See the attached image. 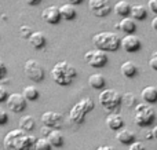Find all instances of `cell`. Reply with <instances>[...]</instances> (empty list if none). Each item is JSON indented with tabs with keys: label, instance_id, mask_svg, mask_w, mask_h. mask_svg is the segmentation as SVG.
<instances>
[{
	"label": "cell",
	"instance_id": "cell-1",
	"mask_svg": "<svg viewBox=\"0 0 157 150\" xmlns=\"http://www.w3.org/2000/svg\"><path fill=\"white\" fill-rule=\"evenodd\" d=\"M36 138L19 128L11 129L4 135V150H35Z\"/></svg>",
	"mask_w": 157,
	"mask_h": 150
},
{
	"label": "cell",
	"instance_id": "cell-2",
	"mask_svg": "<svg viewBox=\"0 0 157 150\" xmlns=\"http://www.w3.org/2000/svg\"><path fill=\"white\" fill-rule=\"evenodd\" d=\"M51 76H52V80L58 85H69L76 79L77 70L73 65H71L66 61H59V62H57L52 66Z\"/></svg>",
	"mask_w": 157,
	"mask_h": 150
},
{
	"label": "cell",
	"instance_id": "cell-3",
	"mask_svg": "<svg viewBox=\"0 0 157 150\" xmlns=\"http://www.w3.org/2000/svg\"><path fill=\"white\" fill-rule=\"evenodd\" d=\"M95 48L103 52H113L120 48V37L114 32H98L92 36Z\"/></svg>",
	"mask_w": 157,
	"mask_h": 150
},
{
	"label": "cell",
	"instance_id": "cell-4",
	"mask_svg": "<svg viewBox=\"0 0 157 150\" xmlns=\"http://www.w3.org/2000/svg\"><path fill=\"white\" fill-rule=\"evenodd\" d=\"M156 120V110L152 107V105H147L145 102L136 103L135 114H134V123L141 128L150 127Z\"/></svg>",
	"mask_w": 157,
	"mask_h": 150
},
{
	"label": "cell",
	"instance_id": "cell-5",
	"mask_svg": "<svg viewBox=\"0 0 157 150\" xmlns=\"http://www.w3.org/2000/svg\"><path fill=\"white\" fill-rule=\"evenodd\" d=\"M94 109H95L94 101L87 96V98L80 99L78 102L75 103V106L72 107L71 112H69V118H71L72 123L81 124L84 121V118H86V116L90 112H92Z\"/></svg>",
	"mask_w": 157,
	"mask_h": 150
},
{
	"label": "cell",
	"instance_id": "cell-6",
	"mask_svg": "<svg viewBox=\"0 0 157 150\" xmlns=\"http://www.w3.org/2000/svg\"><path fill=\"white\" fill-rule=\"evenodd\" d=\"M98 99H99L101 106L105 110H109V112L116 110L121 105V94L117 92L116 90H112V88L101 91Z\"/></svg>",
	"mask_w": 157,
	"mask_h": 150
},
{
	"label": "cell",
	"instance_id": "cell-7",
	"mask_svg": "<svg viewBox=\"0 0 157 150\" xmlns=\"http://www.w3.org/2000/svg\"><path fill=\"white\" fill-rule=\"evenodd\" d=\"M24 72L29 80L33 83H40L44 80V69L37 61L35 59H28L24 65Z\"/></svg>",
	"mask_w": 157,
	"mask_h": 150
},
{
	"label": "cell",
	"instance_id": "cell-8",
	"mask_svg": "<svg viewBox=\"0 0 157 150\" xmlns=\"http://www.w3.org/2000/svg\"><path fill=\"white\" fill-rule=\"evenodd\" d=\"M84 61L91 68H103L108 63V55H106V52L101 51V50L94 48L84 54Z\"/></svg>",
	"mask_w": 157,
	"mask_h": 150
},
{
	"label": "cell",
	"instance_id": "cell-9",
	"mask_svg": "<svg viewBox=\"0 0 157 150\" xmlns=\"http://www.w3.org/2000/svg\"><path fill=\"white\" fill-rule=\"evenodd\" d=\"M88 8L92 13V15L102 18V17H106L110 14V0H88Z\"/></svg>",
	"mask_w": 157,
	"mask_h": 150
},
{
	"label": "cell",
	"instance_id": "cell-10",
	"mask_svg": "<svg viewBox=\"0 0 157 150\" xmlns=\"http://www.w3.org/2000/svg\"><path fill=\"white\" fill-rule=\"evenodd\" d=\"M6 105H7L8 110L13 113H21L26 109V101L22 96V94L18 92L8 94L7 99H6Z\"/></svg>",
	"mask_w": 157,
	"mask_h": 150
},
{
	"label": "cell",
	"instance_id": "cell-11",
	"mask_svg": "<svg viewBox=\"0 0 157 150\" xmlns=\"http://www.w3.org/2000/svg\"><path fill=\"white\" fill-rule=\"evenodd\" d=\"M41 123H43L44 127H48L51 129H58L62 124V114L57 112H44L40 117Z\"/></svg>",
	"mask_w": 157,
	"mask_h": 150
},
{
	"label": "cell",
	"instance_id": "cell-12",
	"mask_svg": "<svg viewBox=\"0 0 157 150\" xmlns=\"http://www.w3.org/2000/svg\"><path fill=\"white\" fill-rule=\"evenodd\" d=\"M141 40L138 36L135 35H125L124 37L120 39V47H123V50L127 52H136L141 50Z\"/></svg>",
	"mask_w": 157,
	"mask_h": 150
},
{
	"label": "cell",
	"instance_id": "cell-13",
	"mask_svg": "<svg viewBox=\"0 0 157 150\" xmlns=\"http://www.w3.org/2000/svg\"><path fill=\"white\" fill-rule=\"evenodd\" d=\"M41 18H43L44 22H47V24H50V25L59 24L61 14H59L58 7L57 6H48V7H46L41 11Z\"/></svg>",
	"mask_w": 157,
	"mask_h": 150
},
{
	"label": "cell",
	"instance_id": "cell-14",
	"mask_svg": "<svg viewBox=\"0 0 157 150\" xmlns=\"http://www.w3.org/2000/svg\"><path fill=\"white\" fill-rule=\"evenodd\" d=\"M106 124H108V127L112 131H120L124 127V118L119 113H110L106 117Z\"/></svg>",
	"mask_w": 157,
	"mask_h": 150
},
{
	"label": "cell",
	"instance_id": "cell-15",
	"mask_svg": "<svg viewBox=\"0 0 157 150\" xmlns=\"http://www.w3.org/2000/svg\"><path fill=\"white\" fill-rule=\"evenodd\" d=\"M141 98L145 103L153 105L157 102V88L155 85H147L141 91Z\"/></svg>",
	"mask_w": 157,
	"mask_h": 150
},
{
	"label": "cell",
	"instance_id": "cell-16",
	"mask_svg": "<svg viewBox=\"0 0 157 150\" xmlns=\"http://www.w3.org/2000/svg\"><path fill=\"white\" fill-rule=\"evenodd\" d=\"M28 41H29L30 46L36 50H41L47 43L46 36H44L43 32H32V35L28 37Z\"/></svg>",
	"mask_w": 157,
	"mask_h": 150
},
{
	"label": "cell",
	"instance_id": "cell-17",
	"mask_svg": "<svg viewBox=\"0 0 157 150\" xmlns=\"http://www.w3.org/2000/svg\"><path fill=\"white\" fill-rule=\"evenodd\" d=\"M130 17L134 21H144L147 17V10L145 6L142 4H131V11H130Z\"/></svg>",
	"mask_w": 157,
	"mask_h": 150
},
{
	"label": "cell",
	"instance_id": "cell-18",
	"mask_svg": "<svg viewBox=\"0 0 157 150\" xmlns=\"http://www.w3.org/2000/svg\"><path fill=\"white\" fill-rule=\"evenodd\" d=\"M119 29L124 32L125 35H134L136 32V22L131 17L121 18V21L119 22Z\"/></svg>",
	"mask_w": 157,
	"mask_h": 150
},
{
	"label": "cell",
	"instance_id": "cell-19",
	"mask_svg": "<svg viewBox=\"0 0 157 150\" xmlns=\"http://www.w3.org/2000/svg\"><path fill=\"white\" fill-rule=\"evenodd\" d=\"M59 10V14H61V19H66V21H72V19L76 18L77 15V11H76V7L69 3H65L62 4L61 7H58Z\"/></svg>",
	"mask_w": 157,
	"mask_h": 150
},
{
	"label": "cell",
	"instance_id": "cell-20",
	"mask_svg": "<svg viewBox=\"0 0 157 150\" xmlns=\"http://www.w3.org/2000/svg\"><path fill=\"white\" fill-rule=\"evenodd\" d=\"M116 139L123 145H131L132 142H135V134L128 128H121L116 134Z\"/></svg>",
	"mask_w": 157,
	"mask_h": 150
},
{
	"label": "cell",
	"instance_id": "cell-21",
	"mask_svg": "<svg viewBox=\"0 0 157 150\" xmlns=\"http://www.w3.org/2000/svg\"><path fill=\"white\" fill-rule=\"evenodd\" d=\"M120 72H121V74L125 79H132V77H135L136 73H138V68H136V65L134 62L125 61V62H123L121 66H120Z\"/></svg>",
	"mask_w": 157,
	"mask_h": 150
},
{
	"label": "cell",
	"instance_id": "cell-22",
	"mask_svg": "<svg viewBox=\"0 0 157 150\" xmlns=\"http://www.w3.org/2000/svg\"><path fill=\"white\" fill-rule=\"evenodd\" d=\"M88 84L94 90H103L106 85V79L103 74L101 73H94L88 77Z\"/></svg>",
	"mask_w": 157,
	"mask_h": 150
},
{
	"label": "cell",
	"instance_id": "cell-23",
	"mask_svg": "<svg viewBox=\"0 0 157 150\" xmlns=\"http://www.w3.org/2000/svg\"><path fill=\"white\" fill-rule=\"evenodd\" d=\"M114 13L117 15H120L121 18H127L130 17V11H131V3H128L127 0H119L113 7Z\"/></svg>",
	"mask_w": 157,
	"mask_h": 150
},
{
	"label": "cell",
	"instance_id": "cell-24",
	"mask_svg": "<svg viewBox=\"0 0 157 150\" xmlns=\"http://www.w3.org/2000/svg\"><path fill=\"white\" fill-rule=\"evenodd\" d=\"M51 148H62L63 146V135L59 129H51V132L47 137Z\"/></svg>",
	"mask_w": 157,
	"mask_h": 150
},
{
	"label": "cell",
	"instance_id": "cell-25",
	"mask_svg": "<svg viewBox=\"0 0 157 150\" xmlns=\"http://www.w3.org/2000/svg\"><path fill=\"white\" fill-rule=\"evenodd\" d=\"M22 96L25 98V101H36V99H39V96H40V94H39V90L35 87V85H26V87L22 90Z\"/></svg>",
	"mask_w": 157,
	"mask_h": 150
},
{
	"label": "cell",
	"instance_id": "cell-26",
	"mask_svg": "<svg viewBox=\"0 0 157 150\" xmlns=\"http://www.w3.org/2000/svg\"><path fill=\"white\" fill-rule=\"evenodd\" d=\"M35 124H36V121L32 116H29V114L22 116L21 120H19V129H22L25 132H29L35 128Z\"/></svg>",
	"mask_w": 157,
	"mask_h": 150
},
{
	"label": "cell",
	"instance_id": "cell-27",
	"mask_svg": "<svg viewBox=\"0 0 157 150\" xmlns=\"http://www.w3.org/2000/svg\"><path fill=\"white\" fill-rule=\"evenodd\" d=\"M51 145L47 141V138H36L35 150H51Z\"/></svg>",
	"mask_w": 157,
	"mask_h": 150
},
{
	"label": "cell",
	"instance_id": "cell-28",
	"mask_svg": "<svg viewBox=\"0 0 157 150\" xmlns=\"http://www.w3.org/2000/svg\"><path fill=\"white\" fill-rule=\"evenodd\" d=\"M121 103H125L128 107H135L138 102H136V98L134 94L127 92V94H124V95H121Z\"/></svg>",
	"mask_w": 157,
	"mask_h": 150
},
{
	"label": "cell",
	"instance_id": "cell-29",
	"mask_svg": "<svg viewBox=\"0 0 157 150\" xmlns=\"http://www.w3.org/2000/svg\"><path fill=\"white\" fill-rule=\"evenodd\" d=\"M32 32L33 30L30 29L29 26H21L19 28V35H21L22 39H28L30 35H32Z\"/></svg>",
	"mask_w": 157,
	"mask_h": 150
},
{
	"label": "cell",
	"instance_id": "cell-30",
	"mask_svg": "<svg viewBox=\"0 0 157 150\" xmlns=\"http://www.w3.org/2000/svg\"><path fill=\"white\" fill-rule=\"evenodd\" d=\"M128 150H146V148H145V145L142 142L135 141V142H132L131 145H128Z\"/></svg>",
	"mask_w": 157,
	"mask_h": 150
},
{
	"label": "cell",
	"instance_id": "cell-31",
	"mask_svg": "<svg viewBox=\"0 0 157 150\" xmlns=\"http://www.w3.org/2000/svg\"><path fill=\"white\" fill-rule=\"evenodd\" d=\"M8 121V113L3 107H0V126H6Z\"/></svg>",
	"mask_w": 157,
	"mask_h": 150
},
{
	"label": "cell",
	"instance_id": "cell-32",
	"mask_svg": "<svg viewBox=\"0 0 157 150\" xmlns=\"http://www.w3.org/2000/svg\"><path fill=\"white\" fill-rule=\"evenodd\" d=\"M6 74H7V66H6V63L3 62L2 59H0V80L4 79Z\"/></svg>",
	"mask_w": 157,
	"mask_h": 150
},
{
	"label": "cell",
	"instance_id": "cell-33",
	"mask_svg": "<svg viewBox=\"0 0 157 150\" xmlns=\"http://www.w3.org/2000/svg\"><path fill=\"white\" fill-rule=\"evenodd\" d=\"M8 96V91L6 90L4 87H2L0 85V103H3V102H6V99H7Z\"/></svg>",
	"mask_w": 157,
	"mask_h": 150
},
{
	"label": "cell",
	"instance_id": "cell-34",
	"mask_svg": "<svg viewBox=\"0 0 157 150\" xmlns=\"http://www.w3.org/2000/svg\"><path fill=\"white\" fill-rule=\"evenodd\" d=\"M147 6H149V10L157 15V0H149Z\"/></svg>",
	"mask_w": 157,
	"mask_h": 150
},
{
	"label": "cell",
	"instance_id": "cell-35",
	"mask_svg": "<svg viewBox=\"0 0 157 150\" xmlns=\"http://www.w3.org/2000/svg\"><path fill=\"white\" fill-rule=\"evenodd\" d=\"M149 66L153 69V70H156L157 72V58L156 57H150V59H149Z\"/></svg>",
	"mask_w": 157,
	"mask_h": 150
},
{
	"label": "cell",
	"instance_id": "cell-36",
	"mask_svg": "<svg viewBox=\"0 0 157 150\" xmlns=\"http://www.w3.org/2000/svg\"><path fill=\"white\" fill-rule=\"evenodd\" d=\"M40 132H41V135H44L43 138H47V137H48V134L51 132V128H48V127H44V126H43V128H41Z\"/></svg>",
	"mask_w": 157,
	"mask_h": 150
},
{
	"label": "cell",
	"instance_id": "cell-37",
	"mask_svg": "<svg viewBox=\"0 0 157 150\" xmlns=\"http://www.w3.org/2000/svg\"><path fill=\"white\" fill-rule=\"evenodd\" d=\"M94 150H117V149H114V148H112V146H98V148H95Z\"/></svg>",
	"mask_w": 157,
	"mask_h": 150
},
{
	"label": "cell",
	"instance_id": "cell-38",
	"mask_svg": "<svg viewBox=\"0 0 157 150\" xmlns=\"http://www.w3.org/2000/svg\"><path fill=\"white\" fill-rule=\"evenodd\" d=\"M25 2H26L29 6H36V4H39L41 0H25Z\"/></svg>",
	"mask_w": 157,
	"mask_h": 150
},
{
	"label": "cell",
	"instance_id": "cell-39",
	"mask_svg": "<svg viewBox=\"0 0 157 150\" xmlns=\"http://www.w3.org/2000/svg\"><path fill=\"white\" fill-rule=\"evenodd\" d=\"M66 2H68L69 4H72V6H76V4H80V3H83V0H66Z\"/></svg>",
	"mask_w": 157,
	"mask_h": 150
},
{
	"label": "cell",
	"instance_id": "cell-40",
	"mask_svg": "<svg viewBox=\"0 0 157 150\" xmlns=\"http://www.w3.org/2000/svg\"><path fill=\"white\" fill-rule=\"evenodd\" d=\"M152 28H153V29H155L156 32H157V15L152 19Z\"/></svg>",
	"mask_w": 157,
	"mask_h": 150
},
{
	"label": "cell",
	"instance_id": "cell-41",
	"mask_svg": "<svg viewBox=\"0 0 157 150\" xmlns=\"http://www.w3.org/2000/svg\"><path fill=\"white\" fill-rule=\"evenodd\" d=\"M145 138H146V139H153V134H152V131H147L146 134H145Z\"/></svg>",
	"mask_w": 157,
	"mask_h": 150
},
{
	"label": "cell",
	"instance_id": "cell-42",
	"mask_svg": "<svg viewBox=\"0 0 157 150\" xmlns=\"http://www.w3.org/2000/svg\"><path fill=\"white\" fill-rule=\"evenodd\" d=\"M152 134H153V138H155V139H157V126L152 129Z\"/></svg>",
	"mask_w": 157,
	"mask_h": 150
},
{
	"label": "cell",
	"instance_id": "cell-43",
	"mask_svg": "<svg viewBox=\"0 0 157 150\" xmlns=\"http://www.w3.org/2000/svg\"><path fill=\"white\" fill-rule=\"evenodd\" d=\"M153 57H156V58H157V51H155V52H153Z\"/></svg>",
	"mask_w": 157,
	"mask_h": 150
}]
</instances>
